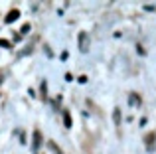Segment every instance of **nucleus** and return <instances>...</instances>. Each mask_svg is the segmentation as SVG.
<instances>
[{
  "instance_id": "nucleus-6",
  "label": "nucleus",
  "mask_w": 156,
  "mask_h": 154,
  "mask_svg": "<svg viewBox=\"0 0 156 154\" xmlns=\"http://www.w3.org/2000/svg\"><path fill=\"white\" fill-rule=\"evenodd\" d=\"M63 123H65V127H71V117H69V113L67 111H63Z\"/></svg>"
},
{
  "instance_id": "nucleus-2",
  "label": "nucleus",
  "mask_w": 156,
  "mask_h": 154,
  "mask_svg": "<svg viewBox=\"0 0 156 154\" xmlns=\"http://www.w3.org/2000/svg\"><path fill=\"white\" fill-rule=\"evenodd\" d=\"M40 144H42V135H40V131H34V144H32V150H34V154L40 150Z\"/></svg>"
},
{
  "instance_id": "nucleus-7",
  "label": "nucleus",
  "mask_w": 156,
  "mask_h": 154,
  "mask_svg": "<svg viewBox=\"0 0 156 154\" xmlns=\"http://www.w3.org/2000/svg\"><path fill=\"white\" fill-rule=\"evenodd\" d=\"M115 123H121V111H119V109H115Z\"/></svg>"
},
{
  "instance_id": "nucleus-5",
  "label": "nucleus",
  "mask_w": 156,
  "mask_h": 154,
  "mask_svg": "<svg viewBox=\"0 0 156 154\" xmlns=\"http://www.w3.org/2000/svg\"><path fill=\"white\" fill-rule=\"evenodd\" d=\"M129 101H130V105H133V107H136V105H140V97H136L134 93H133V95L129 97Z\"/></svg>"
},
{
  "instance_id": "nucleus-1",
  "label": "nucleus",
  "mask_w": 156,
  "mask_h": 154,
  "mask_svg": "<svg viewBox=\"0 0 156 154\" xmlns=\"http://www.w3.org/2000/svg\"><path fill=\"white\" fill-rule=\"evenodd\" d=\"M79 50L83 51V54L89 51V36H87V32H81L79 34Z\"/></svg>"
},
{
  "instance_id": "nucleus-3",
  "label": "nucleus",
  "mask_w": 156,
  "mask_h": 154,
  "mask_svg": "<svg viewBox=\"0 0 156 154\" xmlns=\"http://www.w3.org/2000/svg\"><path fill=\"white\" fill-rule=\"evenodd\" d=\"M18 18H20V10H12V12H8V14H6L4 22L10 24V22H14V20H18Z\"/></svg>"
},
{
  "instance_id": "nucleus-8",
  "label": "nucleus",
  "mask_w": 156,
  "mask_h": 154,
  "mask_svg": "<svg viewBox=\"0 0 156 154\" xmlns=\"http://www.w3.org/2000/svg\"><path fill=\"white\" fill-rule=\"evenodd\" d=\"M0 46L2 47H10V44H6V40H0Z\"/></svg>"
},
{
  "instance_id": "nucleus-4",
  "label": "nucleus",
  "mask_w": 156,
  "mask_h": 154,
  "mask_svg": "<svg viewBox=\"0 0 156 154\" xmlns=\"http://www.w3.org/2000/svg\"><path fill=\"white\" fill-rule=\"evenodd\" d=\"M154 140H156V135H154V132L146 135V148H148V150H152V144H154Z\"/></svg>"
}]
</instances>
